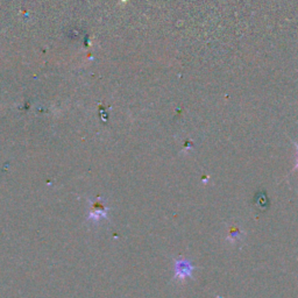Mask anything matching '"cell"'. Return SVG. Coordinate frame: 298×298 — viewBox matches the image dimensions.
Instances as JSON below:
<instances>
[{"mask_svg":"<svg viewBox=\"0 0 298 298\" xmlns=\"http://www.w3.org/2000/svg\"><path fill=\"white\" fill-rule=\"evenodd\" d=\"M194 266L186 260H178L175 263V276L179 280H184L193 274Z\"/></svg>","mask_w":298,"mask_h":298,"instance_id":"obj_1","label":"cell"},{"mask_svg":"<svg viewBox=\"0 0 298 298\" xmlns=\"http://www.w3.org/2000/svg\"><path fill=\"white\" fill-rule=\"evenodd\" d=\"M239 230H236V228H233V230L231 231L230 233V239H239Z\"/></svg>","mask_w":298,"mask_h":298,"instance_id":"obj_2","label":"cell"},{"mask_svg":"<svg viewBox=\"0 0 298 298\" xmlns=\"http://www.w3.org/2000/svg\"><path fill=\"white\" fill-rule=\"evenodd\" d=\"M296 147L298 148V145H296ZM296 168H298V162H297V165H296Z\"/></svg>","mask_w":298,"mask_h":298,"instance_id":"obj_3","label":"cell"}]
</instances>
